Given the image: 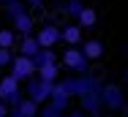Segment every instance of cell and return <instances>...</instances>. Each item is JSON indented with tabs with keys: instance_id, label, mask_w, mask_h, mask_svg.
I'll list each match as a JSON object with an SVG mask.
<instances>
[{
	"instance_id": "cell-1",
	"label": "cell",
	"mask_w": 128,
	"mask_h": 117,
	"mask_svg": "<svg viewBox=\"0 0 128 117\" xmlns=\"http://www.w3.org/2000/svg\"><path fill=\"white\" fill-rule=\"evenodd\" d=\"M60 66L66 71H71L74 76H82V74H90V60L82 54L79 46H66V52H60Z\"/></svg>"
},
{
	"instance_id": "cell-2",
	"label": "cell",
	"mask_w": 128,
	"mask_h": 117,
	"mask_svg": "<svg viewBox=\"0 0 128 117\" xmlns=\"http://www.w3.org/2000/svg\"><path fill=\"white\" fill-rule=\"evenodd\" d=\"M71 95H76V76H68V79H57L54 87H52V98L49 104H54L57 109H68L71 104Z\"/></svg>"
},
{
	"instance_id": "cell-3",
	"label": "cell",
	"mask_w": 128,
	"mask_h": 117,
	"mask_svg": "<svg viewBox=\"0 0 128 117\" xmlns=\"http://www.w3.org/2000/svg\"><path fill=\"white\" fill-rule=\"evenodd\" d=\"M101 106L106 112H112V114H117V112H123L126 109V90L120 87V84H101Z\"/></svg>"
},
{
	"instance_id": "cell-4",
	"label": "cell",
	"mask_w": 128,
	"mask_h": 117,
	"mask_svg": "<svg viewBox=\"0 0 128 117\" xmlns=\"http://www.w3.org/2000/svg\"><path fill=\"white\" fill-rule=\"evenodd\" d=\"M22 98H25V95H22V82L14 79L11 74H3V76H0V101L8 104V109H11V106H16Z\"/></svg>"
},
{
	"instance_id": "cell-5",
	"label": "cell",
	"mask_w": 128,
	"mask_h": 117,
	"mask_svg": "<svg viewBox=\"0 0 128 117\" xmlns=\"http://www.w3.org/2000/svg\"><path fill=\"white\" fill-rule=\"evenodd\" d=\"M52 82H41L38 76H33V79H27V87H25V98H30L33 104H38V106H44L46 101L52 98Z\"/></svg>"
},
{
	"instance_id": "cell-6",
	"label": "cell",
	"mask_w": 128,
	"mask_h": 117,
	"mask_svg": "<svg viewBox=\"0 0 128 117\" xmlns=\"http://www.w3.org/2000/svg\"><path fill=\"white\" fill-rule=\"evenodd\" d=\"M11 76L14 79H19V82H27V79H33L36 76V63H33V57H22V54H14V60H11Z\"/></svg>"
},
{
	"instance_id": "cell-7",
	"label": "cell",
	"mask_w": 128,
	"mask_h": 117,
	"mask_svg": "<svg viewBox=\"0 0 128 117\" xmlns=\"http://www.w3.org/2000/svg\"><path fill=\"white\" fill-rule=\"evenodd\" d=\"M33 36H36V41H38L41 49H54L57 44H60V27L52 24V22H44Z\"/></svg>"
},
{
	"instance_id": "cell-8",
	"label": "cell",
	"mask_w": 128,
	"mask_h": 117,
	"mask_svg": "<svg viewBox=\"0 0 128 117\" xmlns=\"http://www.w3.org/2000/svg\"><path fill=\"white\" fill-rule=\"evenodd\" d=\"M60 41L66 44V46H82V41H84V33H82V27L76 22L66 24V27H60Z\"/></svg>"
},
{
	"instance_id": "cell-9",
	"label": "cell",
	"mask_w": 128,
	"mask_h": 117,
	"mask_svg": "<svg viewBox=\"0 0 128 117\" xmlns=\"http://www.w3.org/2000/svg\"><path fill=\"white\" fill-rule=\"evenodd\" d=\"M11 24H14L11 30H14L19 38H25V36H33V33H36V19H33V14H30V11H25L22 16H16Z\"/></svg>"
},
{
	"instance_id": "cell-10",
	"label": "cell",
	"mask_w": 128,
	"mask_h": 117,
	"mask_svg": "<svg viewBox=\"0 0 128 117\" xmlns=\"http://www.w3.org/2000/svg\"><path fill=\"white\" fill-rule=\"evenodd\" d=\"M38 109H41L38 104H33L30 98H22L16 106L8 109V117H36V114H38Z\"/></svg>"
},
{
	"instance_id": "cell-11",
	"label": "cell",
	"mask_w": 128,
	"mask_h": 117,
	"mask_svg": "<svg viewBox=\"0 0 128 117\" xmlns=\"http://www.w3.org/2000/svg\"><path fill=\"white\" fill-rule=\"evenodd\" d=\"M82 54L93 63V60H101L104 57V41H98V38H87V41H82Z\"/></svg>"
},
{
	"instance_id": "cell-12",
	"label": "cell",
	"mask_w": 128,
	"mask_h": 117,
	"mask_svg": "<svg viewBox=\"0 0 128 117\" xmlns=\"http://www.w3.org/2000/svg\"><path fill=\"white\" fill-rule=\"evenodd\" d=\"M16 46H19L16 54H22V57H36V54L41 52L38 41H36V36H25V38H19V41H16Z\"/></svg>"
},
{
	"instance_id": "cell-13",
	"label": "cell",
	"mask_w": 128,
	"mask_h": 117,
	"mask_svg": "<svg viewBox=\"0 0 128 117\" xmlns=\"http://www.w3.org/2000/svg\"><path fill=\"white\" fill-rule=\"evenodd\" d=\"M76 24L82 27V30H93V27L98 24V11H96V8H90V6H84V8H82V14L76 16Z\"/></svg>"
},
{
	"instance_id": "cell-14",
	"label": "cell",
	"mask_w": 128,
	"mask_h": 117,
	"mask_svg": "<svg viewBox=\"0 0 128 117\" xmlns=\"http://www.w3.org/2000/svg\"><path fill=\"white\" fill-rule=\"evenodd\" d=\"M36 76L41 79V82H57L60 79V63H49V66H41V68L36 71Z\"/></svg>"
},
{
	"instance_id": "cell-15",
	"label": "cell",
	"mask_w": 128,
	"mask_h": 117,
	"mask_svg": "<svg viewBox=\"0 0 128 117\" xmlns=\"http://www.w3.org/2000/svg\"><path fill=\"white\" fill-rule=\"evenodd\" d=\"M33 63H36V68H41V66H49V63H60V54H57L54 49H41V52L33 57Z\"/></svg>"
},
{
	"instance_id": "cell-16",
	"label": "cell",
	"mask_w": 128,
	"mask_h": 117,
	"mask_svg": "<svg viewBox=\"0 0 128 117\" xmlns=\"http://www.w3.org/2000/svg\"><path fill=\"white\" fill-rule=\"evenodd\" d=\"M3 11H6V16L14 22L16 16H22V14L27 11V3H25V0H14V3H6V6H3Z\"/></svg>"
},
{
	"instance_id": "cell-17",
	"label": "cell",
	"mask_w": 128,
	"mask_h": 117,
	"mask_svg": "<svg viewBox=\"0 0 128 117\" xmlns=\"http://www.w3.org/2000/svg\"><path fill=\"white\" fill-rule=\"evenodd\" d=\"M16 41H19V36H16L11 27H3V30H0V49H14Z\"/></svg>"
},
{
	"instance_id": "cell-18",
	"label": "cell",
	"mask_w": 128,
	"mask_h": 117,
	"mask_svg": "<svg viewBox=\"0 0 128 117\" xmlns=\"http://www.w3.org/2000/svg\"><path fill=\"white\" fill-rule=\"evenodd\" d=\"M38 117H66V112H63V109H57L54 104H49V101H46V104L38 109Z\"/></svg>"
},
{
	"instance_id": "cell-19",
	"label": "cell",
	"mask_w": 128,
	"mask_h": 117,
	"mask_svg": "<svg viewBox=\"0 0 128 117\" xmlns=\"http://www.w3.org/2000/svg\"><path fill=\"white\" fill-rule=\"evenodd\" d=\"M63 8H66V14H68V16H74V19H76L79 14H82V8H84V3H82V0H68Z\"/></svg>"
},
{
	"instance_id": "cell-20",
	"label": "cell",
	"mask_w": 128,
	"mask_h": 117,
	"mask_svg": "<svg viewBox=\"0 0 128 117\" xmlns=\"http://www.w3.org/2000/svg\"><path fill=\"white\" fill-rule=\"evenodd\" d=\"M14 60V49H0V68H8Z\"/></svg>"
},
{
	"instance_id": "cell-21",
	"label": "cell",
	"mask_w": 128,
	"mask_h": 117,
	"mask_svg": "<svg viewBox=\"0 0 128 117\" xmlns=\"http://www.w3.org/2000/svg\"><path fill=\"white\" fill-rule=\"evenodd\" d=\"M27 8H44V0H25Z\"/></svg>"
},
{
	"instance_id": "cell-22",
	"label": "cell",
	"mask_w": 128,
	"mask_h": 117,
	"mask_svg": "<svg viewBox=\"0 0 128 117\" xmlns=\"http://www.w3.org/2000/svg\"><path fill=\"white\" fill-rule=\"evenodd\" d=\"M0 117H8V104L0 101Z\"/></svg>"
},
{
	"instance_id": "cell-23",
	"label": "cell",
	"mask_w": 128,
	"mask_h": 117,
	"mask_svg": "<svg viewBox=\"0 0 128 117\" xmlns=\"http://www.w3.org/2000/svg\"><path fill=\"white\" fill-rule=\"evenodd\" d=\"M68 117H90V114H84L82 109H76V112H71V114H68Z\"/></svg>"
},
{
	"instance_id": "cell-24",
	"label": "cell",
	"mask_w": 128,
	"mask_h": 117,
	"mask_svg": "<svg viewBox=\"0 0 128 117\" xmlns=\"http://www.w3.org/2000/svg\"><path fill=\"white\" fill-rule=\"evenodd\" d=\"M93 117H114L112 112H101V114H93Z\"/></svg>"
},
{
	"instance_id": "cell-25",
	"label": "cell",
	"mask_w": 128,
	"mask_h": 117,
	"mask_svg": "<svg viewBox=\"0 0 128 117\" xmlns=\"http://www.w3.org/2000/svg\"><path fill=\"white\" fill-rule=\"evenodd\" d=\"M126 84H128V68H126Z\"/></svg>"
},
{
	"instance_id": "cell-26",
	"label": "cell",
	"mask_w": 128,
	"mask_h": 117,
	"mask_svg": "<svg viewBox=\"0 0 128 117\" xmlns=\"http://www.w3.org/2000/svg\"><path fill=\"white\" fill-rule=\"evenodd\" d=\"M6 3H14V0H3V6H6Z\"/></svg>"
},
{
	"instance_id": "cell-27",
	"label": "cell",
	"mask_w": 128,
	"mask_h": 117,
	"mask_svg": "<svg viewBox=\"0 0 128 117\" xmlns=\"http://www.w3.org/2000/svg\"><path fill=\"white\" fill-rule=\"evenodd\" d=\"M126 117H128V106H126Z\"/></svg>"
},
{
	"instance_id": "cell-28",
	"label": "cell",
	"mask_w": 128,
	"mask_h": 117,
	"mask_svg": "<svg viewBox=\"0 0 128 117\" xmlns=\"http://www.w3.org/2000/svg\"><path fill=\"white\" fill-rule=\"evenodd\" d=\"M0 8H3V0H0Z\"/></svg>"
},
{
	"instance_id": "cell-29",
	"label": "cell",
	"mask_w": 128,
	"mask_h": 117,
	"mask_svg": "<svg viewBox=\"0 0 128 117\" xmlns=\"http://www.w3.org/2000/svg\"><path fill=\"white\" fill-rule=\"evenodd\" d=\"M36 117H38V114H36Z\"/></svg>"
}]
</instances>
